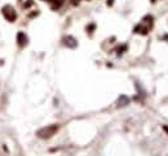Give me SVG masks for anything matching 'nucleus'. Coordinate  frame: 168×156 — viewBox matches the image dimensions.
<instances>
[{
    "label": "nucleus",
    "instance_id": "obj_1",
    "mask_svg": "<svg viewBox=\"0 0 168 156\" xmlns=\"http://www.w3.org/2000/svg\"><path fill=\"white\" fill-rule=\"evenodd\" d=\"M58 129H60V126L57 124L48 125V126H45V128H42L40 130H38L36 135L42 139H48V138H50V137H53L54 134L58 131Z\"/></svg>",
    "mask_w": 168,
    "mask_h": 156
},
{
    "label": "nucleus",
    "instance_id": "obj_2",
    "mask_svg": "<svg viewBox=\"0 0 168 156\" xmlns=\"http://www.w3.org/2000/svg\"><path fill=\"white\" fill-rule=\"evenodd\" d=\"M1 13L5 17V20L9 21V22H14L17 20V12L12 5H4L1 8Z\"/></svg>",
    "mask_w": 168,
    "mask_h": 156
},
{
    "label": "nucleus",
    "instance_id": "obj_3",
    "mask_svg": "<svg viewBox=\"0 0 168 156\" xmlns=\"http://www.w3.org/2000/svg\"><path fill=\"white\" fill-rule=\"evenodd\" d=\"M17 42H18V46H20V47H23V46L27 44V37H26L25 33L20 31V33L17 34Z\"/></svg>",
    "mask_w": 168,
    "mask_h": 156
},
{
    "label": "nucleus",
    "instance_id": "obj_4",
    "mask_svg": "<svg viewBox=\"0 0 168 156\" xmlns=\"http://www.w3.org/2000/svg\"><path fill=\"white\" fill-rule=\"evenodd\" d=\"M49 1L52 3L53 8H60V7L62 5V3H63L65 0H49Z\"/></svg>",
    "mask_w": 168,
    "mask_h": 156
},
{
    "label": "nucleus",
    "instance_id": "obj_5",
    "mask_svg": "<svg viewBox=\"0 0 168 156\" xmlns=\"http://www.w3.org/2000/svg\"><path fill=\"white\" fill-rule=\"evenodd\" d=\"M95 27H96V25H89V26H87V30L89 31V33H92L91 30H95Z\"/></svg>",
    "mask_w": 168,
    "mask_h": 156
},
{
    "label": "nucleus",
    "instance_id": "obj_6",
    "mask_svg": "<svg viewBox=\"0 0 168 156\" xmlns=\"http://www.w3.org/2000/svg\"><path fill=\"white\" fill-rule=\"evenodd\" d=\"M30 5H32V0H28L27 3L23 4V7H25V8H27V7H30Z\"/></svg>",
    "mask_w": 168,
    "mask_h": 156
},
{
    "label": "nucleus",
    "instance_id": "obj_7",
    "mask_svg": "<svg viewBox=\"0 0 168 156\" xmlns=\"http://www.w3.org/2000/svg\"><path fill=\"white\" fill-rule=\"evenodd\" d=\"M79 1H80V0H71V3H73L74 5H78V4H79Z\"/></svg>",
    "mask_w": 168,
    "mask_h": 156
},
{
    "label": "nucleus",
    "instance_id": "obj_8",
    "mask_svg": "<svg viewBox=\"0 0 168 156\" xmlns=\"http://www.w3.org/2000/svg\"><path fill=\"white\" fill-rule=\"evenodd\" d=\"M112 3H114V0H109V1H107V5H111Z\"/></svg>",
    "mask_w": 168,
    "mask_h": 156
},
{
    "label": "nucleus",
    "instance_id": "obj_9",
    "mask_svg": "<svg viewBox=\"0 0 168 156\" xmlns=\"http://www.w3.org/2000/svg\"><path fill=\"white\" fill-rule=\"evenodd\" d=\"M163 129H164V130L168 133V126H165V125H164V126H163Z\"/></svg>",
    "mask_w": 168,
    "mask_h": 156
}]
</instances>
